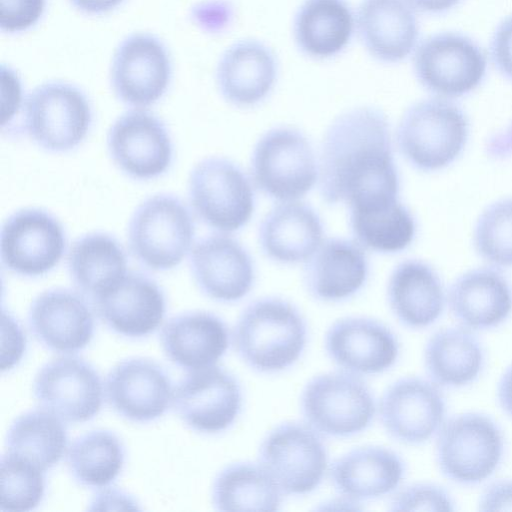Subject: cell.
Here are the masks:
<instances>
[{"mask_svg": "<svg viewBox=\"0 0 512 512\" xmlns=\"http://www.w3.org/2000/svg\"><path fill=\"white\" fill-rule=\"evenodd\" d=\"M319 189L329 204L398 198L389 124L381 110L353 108L330 124L321 146Z\"/></svg>", "mask_w": 512, "mask_h": 512, "instance_id": "obj_1", "label": "cell"}, {"mask_svg": "<svg viewBox=\"0 0 512 512\" xmlns=\"http://www.w3.org/2000/svg\"><path fill=\"white\" fill-rule=\"evenodd\" d=\"M307 324L300 311L279 297L251 302L240 314L232 342L252 370L274 374L293 366L307 344Z\"/></svg>", "mask_w": 512, "mask_h": 512, "instance_id": "obj_2", "label": "cell"}, {"mask_svg": "<svg viewBox=\"0 0 512 512\" xmlns=\"http://www.w3.org/2000/svg\"><path fill=\"white\" fill-rule=\"evenodd\" d=\"M469 137V121L453 100L432 97L411 105L396 131L397 146L405 159L424 172L452 164Z\"/></svg>", "mask_w": 512, "mask_h": 512, "instance_id": "obj_3", "label": "cell"}, {"mask_svg": "<svg viewBox=\"0 0 512 512\" xmlns=\"http://www.w3.org/2000/svg\"><path fill=\"white\" fill-rule=\"evenodd\" d=\"M300 409L304 422L321 436L348 438L371 425L377 406L360 376L341 370L310 379L301 392Z\"/></svg>", "mask_w": 512, "mask_h": 512, "instance_id": "obj_4", "label": "cell"}, {"mask_svg": "<svg viewBox=\"0 0 512 512\" xmlns=\"http://www.w3.org/2000/svg\"><path fill=\"white\" fill-rule=\"evenodd\" d=\"M437 434V465L455 483L479 484L497 470L503 459V432L483 413L455 415L444 421Z\"/></svg>", "mask_w": 512, "mask_h": 512, "instance_id": "obj_5", "label": "cell"}, {"mask_svg": "<svg viewBox=\"0 0 512 512\" xmlns=\"http://www.w3.org/2000/svg\"><path fill=\"white\" fill-rule=\"evenodd\" d=\"M195 236L190 211L177 197L157 194L133 212L128 240L133 255L149 269L166 271L189 253Z\"/></svg>", "mask_w": 512, "mask_h": 512, "instance_id": "obj_6", "label": "cell"}, {"mask_svg": "<svg viewBox=\"0 0 512 512\" xmlns=\"http://www.w3.org/2000/svg\"><path fill=\"white\" fill-rule=\"evenodd\" d=\"M92 120L86 94L68 82L43 83L24 99L23 129L46 151L67 152L77 147L86 138Z\"/></svg>", "mask_w": 512, "mask_h": 512, "instance_id": "obj_7", "label": "cell"}, {"mask_svg": "<svg viewBox=\"0 0 512 512\" xmlns=\"http://www.w3.org/2000/svg\"><path fill=\"white\" fill-rule=\"evenodd\" d=\"M487 56L479 44L458 32L425 38L414 50L418 82L435 97L453 100L473 92L487 72Z\"/></svg>", "mask_w": 512, "mask_h": 512, "instance_id": "obj_8", "label": "cell"}, {"mask_svg": "<svg viewBox=\"0 0 512 512\" xmlns=\"http://www.w3.org/2000/svg\"><path fill=\"white\" fill-rule=\"evenodd\" d=\"M258 463L283 494L300 496L321 484L328 470V452L321 435L309 425L288 421L263 438Z\"/></svg>", "mask_w": 512, "mask_h": 512, "instance_id": "obj_9", "label": "cell"}, {"mask_svg": "<svg viewBox=\"0 0 512 512\" xmlns=\"http://www.w3.org/2000/svg\"><path fill=\"white\" fill-rule=\"evenodd\" d=\"M251 175L257 188L267 196L281 201L296 200L317 181L313 148L300 131L273 128L254 147Z\"/></svg>", "mask_w": 512, "mask_h": 512, "instance_id": "obj_10", "label": "cell"}, {"mask_svg": "<svg viewBox=\"0 0 512 512\" xmlns=\"http://www.w3.org/2000/svg\"><path fill=\"white\" fill-rule=\"evenodd\" d=\"M188 195L196 215L209 227L233 232L250 220L255 206L249 179L232 161L209 157L195 165Z\"/></svg>", "mask_w": 512, "mask_h": 512, "instance_id": "obj_11", "label": "cell"}, {"mask_svg": "<svg viewBox=\"0 0 512 512\" xmlns=\"http://www.w3.org/2000/svg\"><path fill=\"white\" fill-rule=\"evenodd\" d=\"M172 60L157 36L139 32L125 37L116 48L110 80L117 98L134 108H147L166 93L172 79Z\"/></svg>", "mask_w": 512, "mask_h": 512, "instance_id": "obj_12", "label": "cell"}, {"mask_svg": "<svg viewBox=\"0 0 512 512\" xmlns=\"http://www.w3.org/2000/svg\"><path fill=\"white\" fill-rule=\"evenodd\" d=\"M238 380L227 370L209 366L191 370L173 390V406L191 429L216 434L227 430L242 407Z\"/></svg>", "mask_w": 512, "mask_h": 512, "instance_id": "obj_13", "label": "cell"}, {"mask_svg": "<svg viewBox=\"0 0 512 512\" xmlns=\"http://www.w3.org/2000/svg\"><path fill=\"white\" fill-rule=\"evenodd\" d=\"M66 248L61 223L38 208L20 209L10 215L1 229L0 253L11 272L37 277L58 265Z\"/></svg>", "mask_w": 512, "mask_h": 512, "instance_id": "obj_14", "label": "cell"}, {"mask_svg": "<svg viewBox=\"0 0 512 512\" xmlns=\"http://www.w3.org/2000/svg\"><path fill=\"white\" fill-rule=\"evenodd\" d=\"M107 147L115 165L136 180L163 175L173 159V145L164 124L153 113L135 108L119 116L107 134Z\"/></svg>", "mask_w": 512, "mask_h": 512, "instance_id": "obj_15", "label": "cell"}, {"mask_svg": "<svg viewBox=\"0 0 512 512\" xmlns=\"http://www.w3.org/2000/svg\"><path fill=\"white\" fill-rule=\"evenodd\" d=\"M384 430L395 441L407 445L425 443L445 421V398L435 383L419 377L393 382L378 405Z\"/></svg>", "mask_w": 512, "mask_h": 512, "instance_id": "obj_16", "label": "cell"}, {"mask_svg": "<svg viewBox=\"0 0 512 512\" xmlns=\"http://www.w3.org/2000/svg\"><path fill=\"white\" fill-rule=\"evenodd\" d=\"M33 390L45 410L70 423L92 419L103 401L100 375L78 357H60L46 363L35 376Z\"/></svg>", "mask_w": 512, "mask_h": 512, "instance_id": "obj_17", "label": "cell"}, {"mask_svg": "<svg viewBox=\"0 0 512 512\" xmlns=\"http://www.w3.org/2000/svg\"><path fill=\"white\" fill-rule=\"evenodd\" d=\"M324 348L341 370L360 377L388 371L400 354L399 341L389 327L361 316L332 323L324 336Z\"/></svg>", "mask_w": 512, "mask_h": 512, "instance_id": "obj_18", "label": "cell"}, {"mask_svg": "<svg viewBox=\"0 0 512 512\" xmlns=\"http://www.w3.org/2000/svg\"><path fill=\"white\" fill-rule=\"evenodd\" d=\"M190 268L199 289L223 303L241 300L255 282V268L249 253L225 234H212L196 243L191 251Z\"/></svg>", "mask_w": 512, "mask_h": 512, "instance_id": "obj_19", "label": "cell"}, {"mask_svg": "<svg viewBox=\"0 0 512 512\" xmlns=\"http://www.w3.org/2000/svg\"><path fill=\"white\" fill-rule=\"evenodd\" d=\"M92 300L105 324L130 338L153 333L162 323L166 310L161 288L139 272H127Z\"/></svg>", "mask_w": 512, "mask_h": 512, "instance_id": "obj_20", "label": "cell"}, {"mask_svg": "<svg viewBox=\"0 0 512 512\" xmlns=\"http://www.w3.org/2000/svg\"><path fill=\"white\" fill-rule=\"evenodd\" d=\"M28 322L36 339L59 353L85 348L94 335V317L86 300L69 289H50L32 302Z\"/></svg>", "mask_w": 512, "mask_h": 512, "instance_id": "obj_21", "label": "cell"}, {"mask_svg": "<svg viewBox=\"0 0 512 512\" xmlns=\"http://www.w3.org/2000/svg\"><path fill=\"white\" fill-rule=\"evenodd\" d=\"M106 394L118 414L141 423L161 417L173 398L166 372L154 361L144 358L118 363L107 376Z\"/></svg>", "mask_w": 512, "mask_h": 512, "instance_id": "obj_22", "label": "cell"}, {"mask_svg": "<svg viewBox=\"0 0 512 512\" xmlns=\"http://www.w3.org/2000/svg\"><path fill=\"white\" fill-rule=\"evenodd\" d=\"M405 472V463L396 452L376 445L354 448L336 458L328 469L338 494L354 502L392 493Z\"/></svg>", "mask_w": 512, "mask_h": 512, "instance_id": "obj_23", "label": "cell"}, {"mask_svg": "<svg viewBox=\"0 0 512 512\" xmlns=\"http://www.w3.org/2000/svg\"><path fill=\"white\" fill-rule=\"evenodd\" d=\"M355 24L364 47L380 62H401L417 47L419 23L407 0H362Z\"/></svg>", "mask_w": 512, "mask_h": 512, "instance_id": "obj_24", "label": "cell"}, {"mask_svg": "<svg viewBox=\"0 0 512 512\" xmlns=\"http://www.w3.org/2000/svg\"><path fill=\"white\" fill-rule=\"evenodd\" d=\"M369 264L361 246L351 240L330 238L306 261L304 285L316 300L336 303L357 294L365 285Z\"/></svg>", "mask_w": 512, "mask_h": 512, "instance_id": "obj_25", "label": "cell"}, {"mask_svg": "<svg viewBox=\"0 0 512 512\" xmlns=\"http://www.w3.org/2000/svg\"><path fill=\"white\" fill-rule=\"evenodd\" d=\"M447 303L462 326L487 330L501 325L512 313V287L498 268H475L454 280Z\"/></svg>", "mask_w": 512, "mask_h": 512, "instance_id": "obj_26", "label": "cell"}, {"mask_svg": "<svg viewBox=\"0 0 512 512\" xmlns=\"http://www.w3.org/2000/svg\"><path fill=\"white\" fill-rule=\"evenodd\" d=\"M278 64L264 43L241 40L225 50L216 68V82L223 98L238 107L264 100L273 89Z\"/></svg>", "mask_w": 512, "mask_h": 512, "instance_id": "obj_27", "label": "cell"}, {"mask_svg": "<svg viewBox=\"0 0 512 512\" xmlns=\"http://www.w3.org/2000/svg\"><path fill=\"white\" fill-rule=\"evenodd\" d=\"M387 298L397 320L410 329H424L443 314L447 295L435 269L418 259H407L392 271Z\"/></svg>", "mask_w": 512, "mask_h": 512, "instance_id": "obj_28", "label": "cell"}, {"mask_svg": "<svg viewBox=\"0 0 512 512\" xmlns=\"http://www.w3.org/2000/svg\"><path fill=\"white\" fill-rule=\"evenodd\" d=\"M263 253L282 264L307 261L322 243L323 225L306 203L286 201L275 206L259 226Z\"/></svg>", "mask_w": 512, "mask_h": 512, "instance_id": "obj_29", "label": "cell"}, {"mask_svg": "<svg viewBox=\"0 0 512 512\" xmlns=\"http://www.w3.org/2000/svg\"><path fill=\"white\" fill-rule=\"evenodd\" d=\"M160 339L166 356L191 371L215 365L229 347L230 334L226 323L215 314L194 311L171 318Z\"/></svg>", "mask_w": 512, "mask_h": 512, "instance_id": "obj_30", "label": "cell"}, {"mask_svg": "<svg viewBox=\"0 0 512 512\" xmlns=\"http://www.w3.org/2000/svg\"><path fill=\"white\" fill-rule=\"evenodd\" d=\"M429 379L439 387L461 388L473 383L485 365L483 346L472 330L464 326L436 331L424 349Z\"/></svg>", "mask_w": 512, "mask_h": 512, "instance_id": "obj_31", "label": "cell"}, {"mask_svg": "<svg viewBox=\"0 0 512 512\" xmlns=\"http://www.w3.org/2000/svg\"><path fill=\"white\" fill-rule=\"evenodd\" d=\"M354 24L345 0H306L295 14L293 35L305 55L328 59L347 46Z\"/></svg>", "mask_w": 512, "mask_h": 512, "instance_id": "obj_32", "label": "cell"}, {"mask_svg": "<svg viewBox=\"0 0 512 512\" xmlns=\"http://www.w3.org/2000/svg\"><path fill=\"white\" fill-rule=\"evenodd\" d=\"M349 207L352 233L363 247L381 253H396L414 240L415 219L398 198Z\"/></svg>", "mask_w": 512, "mask_h": 512, "instance_id": "obj_33", "label": "cell"}, {"mask_svg": "<svg viewBox=\"0 0 512 512\" xmlns=\"http://www.w3.org/2000/svg\"><path fill=\"white\" fill-rule=\"evenodd\" d=\"M70 276L81 292L92 299L127 273V259L118 241L102 232L78 238L68 253Z\"/></svg>", "mask_w": 512, "mask_h": 512, "instance_id": "obj_34", "label": "cell"}, {"mask_svg": "<svg viewBox=\"0 0 512 512\" xmlns=\"http://www.w3.org/2000/svg\"><path fill=\"white\" fill-rule=\"evenodd\" d=\"M283 493L257 462H236L223 468L212 486V502L219 511H277Z\"/></svg>", "mask_w": 512, "mask_h": 512, "instance_id": "obj_35", "label": "cell"}, {"mask_svg": "<svg viewBox=\"0 0 512 512\" xmlns=\"http://www.w3.org/2000/svg\"><path fill=\"white\" fill-rule=\"evenodd\" d=\"M6 442L8 453L24 458L46 471L63 457L68 436L59 417L48 410L36 409L14 420Z\"/></svg>", "mask_w": 512, "mask_h": 512, "instance_id": "obj_36", "label": "cell"}, {"mask_svg": "<svg viewBox=\"0 0 512 512\" xmlns=\"http://www.w3.org/2000/svg\"><path fill=\"white\" fill-rule=\"evenodd\" d=\"M124 458V447L114 433L94 430L74 440L67 452V465L79 484L100 488L116 479Z\"/></svg>", "mask_w": 512, "mask_h": 512, "instance_id": "obj_37", "label": "cell"}, {"mask_svg": "<svg viewBox=\"0 0 512 512\" xmlns=\"http://www.w3.org/2000/svg\"><path fill=\"white\" fill-rule=\"evenodd\" d=\"M473 245L491 266L512 267V198L497 200L481 212L474 226Z\"/></svg>", "mask_w": 512, "mask_h": 512, "instance_id": "obj_38", "label": "cell"}, {"mask_svg": "<svg viewBox=\"0 0 512 512\" xmlns=\"http://www.w3.org/2000/svg\"><path fill=\"white\" fill-rule=\"evenodd\" d=\"M0 509L25 512L36 508L45 492L44 471L19 456L8 453L0 463Z\"/></svg>", "mask_w": 512, "mask_h": 512, "instance_id": "obj_39", "label": "cell"}, {"mask_svg": "<svg viewBox=\"0 0 512 512\" xmlns=\"http://www.w3.org/2000/svg\"><path fill=\"white\" fill-rule=\"evenodd\" d=\"M392 511H453L454 502L441 487L413 484L400 490L390 503Z\"/></svg>", "mask_w": 512, "mask_h": 512, "instance_id": "obj_40", "label": "cell"}, {"mask_svg": "<svg viewBox=\"0 0 512 512\" xmlns=\"http://www.w3.org/2000/svg\"><path fill=\"white\" fill-rule=\"evenodd\" d=\"M47 0H0V29L19 34L33 28L44 16Z\"/></svg>", "mask_w": 512, "mask_h": 512, "instance_id": "obj_41", "label": "cell"}, {"mask_svg": "<svg viewBox=\"0 0 512 512\" xmlns=\"http://www.w3.org/2000/svg\"><path fill=\"white\" fill-rule=\"evenodd\" d=\"M489 54L499 74L512 81V14L502 19L495 28L490 39Z\"/></svg>", "mask_w": 512, "mask_h": 512, "instance_id": "obj_42", "label": "cell"}, {"mask_svg": "<svg viewBox=\"0 0 512 512\" xmlns=\"http://www.w3.org/2000/svg\"><path fill=\"white\" fill-rule=\"evenodd\" d=\"M481 511H512V480H499L490 484L479 499Z\"/></svg>", "mask_w": 512, "mask_h": 512, "instance_id": "obj_43", "label": "cell"}, {"mask_svg": "<svg viewBox=\"0 0 512 512\" xmlns=\"http://www.w3.org/2000/svg\"><path fill=\"white\" fill-rule=\"evenodd\" d=\"M2 87L7 89V100L2 101V127L10 123L17 114L20 106L24 104L22 98L21 83L17 74L7 67L2 66Z\"/></svg>", "mask_w": 512, "mask_h": 512, "instance_id": "obj_44", "label": "cell"}, {"mask_svg": "<svg viewBox=\"0 0 512 512\" xmlns=\"http://www.w3.org/2000/svg\"><path fill=\"white\" fill-rule=\"evenodd\" d=\"M79 12L86 15H103L112 12L125 0H68Z\"/></svg>", "mask_w": 512, "mask_h": 512, "instance_id": "obj_45", "label": "cell"}, {"mask_svg": "<svg viewBox=\"0 0 512 512\" xmlns=\"http://www.w3.org/2000/svg\"><path fill=\"white\" fill-rule=\"evenodd\" d=\"M497 399L502 410L512 418V364L506 368L498 381Z\"/></svg>", "mask_w": 512, "mask_h": 512, "instance_id": "obj_46", "label": "cell"}, {"mask_svg": "<svg viewBox=\"0 0 512 512\" xmlns=\"http://www.w3.org/2000/svg\"><path fill=\"white\" fill-rule=\"evenodd\" d=\"M415 11L427 14H443L459 5L462 0H407Z\"/></svg>", "mask_w": 512, "mask_h": 512, "instance_id": "obj_47", "label": "cell"}]
</instances>
